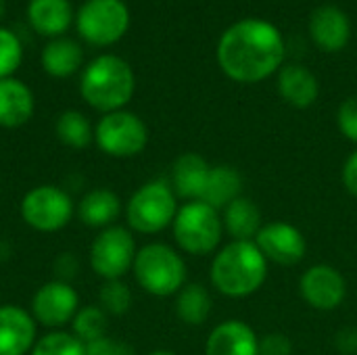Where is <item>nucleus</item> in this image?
Listing matches in <instances>:
<instances>
[{"label":"nucleus","instance_id":"21","mask_svg":"<svg viewBox=\"0 0 357 355\" xmlns=\"http://www.w3.org/2000/svg\"><path fill=\"white\" fill-rule=\"evenodd\" d=\"M278 90L284 103L295 109H307L316 103L320 94V84L316 75L301 65H287L278 75Z\"/></svg>","mask_w":357,"mask_h":355},{"label":"nucleus","instance_id":"15","mask_svg":"<svg viewBox=\"0 0 357 355\" xmlns=\"http://www.w3.org/2000/svg\"><path fill=\"white\" fill-rule=\"evenodd\" d=\"M36 345V322L33 318L17 308H0V355H25Z\"/></svg>","mask_w":357,"mask_h":355},{"label":"nucleus","instance_id":"16","mask_svg":"<svg viewBox=\"0 0 357 355\" xmlns=\"http://www.w3.org/2000/svg\"><path fill=\"white\" fill-rule=\"evenodd\" d=\"M205 355H259V337L247 322L226 320L207 337Z\"/></svg>","mask_w":357,"mask_h":355},{"label":"nucleus","instance_id":"38","mask_svg":"<svg viewBox=\"0 0 357 355\" xmlns=\"http://www.w3.org/2000/svg\"><path fill=\"white\" fill-rule=\"evenodd\" d=\"M6 15V2L4 0H0V21H2V17Z\"/></svg>","mask_w":357,"mask_h":355},{"label":"nucleus","instance_id":"32","mask_svg":"<svg viewBox=\"0 0 357 355\" xmlns=\"http://www.w3.org/2000/svg\"><path fill=\"white\" fill-rule=\"evenodd\" d=\"M86 355H136V352L123 341L102 337V339L86 345Z\"/></svg>","mask_w":357,"mask_h":355},{"label":"nucleus","instance_id":"10","mask_svg":"<svg viewBox=\"0 0 357 355\" xmlns=\"http://www.w3.org/2000/svg\"><path fill=\"white\" fill-rule=\"evenodd\" d=\"M136 253V243L130 230L121 226H109L92 243L90 266L100 278L119 280L128 270H132Z\"/></svg>","mask_w":357,"mask_h":355},{"label":"nucleus","instance_id":"34","mask_svg":"<svg viewBox=\"0 0 357 355\" xmlns=\"http://www.w3.org/2000/svg\"><path fill=\"white\" fill-rule=\"evenodd\" d=\"M341 176H343V184H345L347 192H349V195H354V197H357V151L347 157V161H345V165H343V174H341Z\"/></svg>","mask_w":357,"mask_h":355},{"label":"nucleus","instance_id":"25","mask_svg":"<svg viewBox=\"0 0 357 355\" xmlns=\"http://www.w3.org/2000/svg\"><path fill=\"white\" fill-rule=\"evenodd\" d=\"M176 314L188 326H201L211 314V295L199 282H188L176 299Z\"/></svg>","mask_w":357,"mask_h":355},{"label":"nucleus","instance_id":"30","mask_svg":"<svg viewBox=\"0 0 357 355\" xmlns=\"http://www.w3.org/2000/svg\"><path fill=\"white\" fill-rule=\"evenodd\" d=\"M98 299H100V308L113 316H121L132 308V293L128 285L121 280H107L100 287Z\"/></svg>","mask_w":357,"mask_h":355},{"label":"nucleus","instance_id":"18","mask_svg":"<svg viewBox=\"0 0 357 355\" xmlns=\"http://www.w3.org/2000/svg\"><path fill=\"white\" fill-rule=\"evenodd\" d=\"M211 165L199 153H184L172 165V190L176 197L188 201H199L207 182Z\"/></svg>","mask_w":357,"mask_h":355},{"label":"nucleus","instance_id":"22","mask_svg":"<svg viewBox=\"0 0 357 355\" xmlns=\"http://www.w3.org/2000/svg\"><path fill=\"white\" fill-rule=\"evenodd\" d=\"M243 197V176L232 165H211L203 195L199 201L218 209L220 213L234 201Z\"/></svg>","mask_w":357,"mask_h":355},{"label":"nucleus","instance_id":"24","mask_svg":"<svg viewBox=\"0 0 357 355\" xmlns=\"http://www.w3.org/2000/svg\"><path fill=\"white\" fill-rule=\"evenodd\" d=\"M121 211L119 197L109 188H96L88 192L79 203V220L90 228H109Z\"/></svg>","mask_w":357,"mask_h":355},{"label":"nucleus","instance_id":"37","mask_svg":"<svg viewBox=\"0 0 357 355\" xmlns=\"http://www.w3.org/2000/svg\"><path fill=\"white\" fill-rule=\"evenodd\" d=\"M149 355H176L174 352H167V349H157V352H151Z\"/></svg>","mask_w":357,"mask_h":355},{"label":"nucleus","instance_id":"27","mask_svg":"<svg viewBox=\"0 0 357 355\" xmlns=\"http://www.w3.org/2000/svg\"><path fill=\"white\" fill-rule=\"evenodd\" d=\"M71 322H73V335L84 345L107 337V326H109L107 312L98 305H88V308L77 310Z\"/></svg>","mask_w":357,"mask_h":355},{"label":"nucleus","instance_id":"28","mask_svg":"<svg viewBox=\"0 0 357 355\" xmlns=\"http://www.w3.org/2000/svg\"><path fill=\"white\" fill-rule=\"evenodd\" d=\"M31 355H86V345L75 335L50 333L33 345Z\"/></svg>","mask_w":357,"mask_h":355},{"label":"nucleus","instance_id":"20","mask_svg":"<svg viewBox=\"0 0 357 355\" xmlns=\"http://www.w3.org/2000/svg\"><path fill=\"white\" fill-rule=\"evenodd\" d=\"M33 94L17 77L0 80V128H21L33 115Z\"/></svg>","mask_w":357,"mask_h":355},{"label":"nucleus","instance_id":"4","mask_svg":"<svg viewBox=\"0 0 357 355\" xmlns=\"http://www.w3.org/2000/svg\"><path fill=\"white\" fill-rule=\"evenodd\" d=\"M136 282L155 297H169L180 293L186 285V264L182 255L163 243L144 245L134 259Z\"/></svg>","mask_w":357,"mask_h":355},{"label":"nucleus","instance_id":"7","mask_svg":"<svg viewBox=\"0 0 357 355\" xmlns=\"http://www.w3.org/2000/svg\"><path fill=\"white\" fill-rule=\"evenodd\" d=\"M178 197L163 180L142 184L128 201L126 218L132 230L140 234H157L174 224L178 213Z\"/></svg>","mask_w":357,"mask_h":355},{"label":"nucleus","instance_id":"13","mask_svg":"<svg viewBox=\"0 0 357 355\" xmlns=\"http://www.w3.org/2000/svg\"><path fill=\"white\" fill-rule=\"evenodd\" d=\"M77 303V293L69 287V282L54 280L38 289L31 301V314L42 326L59 328L75 318Z\"/></svg>","mask_w":357,"mask_h":355},{"label":"nucleus","instance_id":"12","mask_svg":"<svg viewBox=\"0 0 357 355\" xmlns=\"http://www.w3.org/2000/svg\"><path fill=\"white\" fill-rule=\"evenodd\" d=\"M255 245L259 247L268 264L278 266H297L307 253V241L303 232L289 222L264 224L255 239Z\"/></svg>","mask_w":357,"mask_h":355},{"label":"nucleus","instance_id":"29","mask_svg":"<svg viewBox=\"0 0 357 355\" xmlns=\"http://www.w3.org/2000/svg\"><path fill=\"white\" fill-rule=\"evenodd\" d=\"M21 61H23V44L19 36L8 27H0V80L13 77L15 71L21 67Z\"/></svg>","mask_w":357,"mask_h":355},{"label":"nucleus","instance_id":"36","mask_svg":"<svg viewBox=\"0 0 357 355\" xmlns=\"http://www.w3.org/2000/svg\"><path fill=\"white\" fill-rule=\"evenodd\" d=\"M54 270H56V276L63 282H67L75 274V259L71 255H61L59 262H56V266H54Z\"/></svg>","mask_w":357,"mask_h":355},{"label":"nucleus","instance_id":"8","mask_svg":"<svg viewBox=\"0 0 357 355\" xmlns=\"http://www.w3.org/2000/svg\"><path fill=\"white\" fill-rule=\"evenodd\" d=\"M94 140L105 155L126 159L144 151L149 142V130L136 113L121 109L100 117L94 128Z\"/></svg>","mask_w":357,"mask_h":355},{"label":"nucleus","instance_id":"31","mask_svg":"<svg viewBox=\"0 0 357 355\" xmlns=\"http://www.w3.org/2000/svg\"><path fill=\"white\" fill-rule=\"evenodd\" d=\"M337 126L345 138L357 142V96L347 98L337 111Z\"/></svg>","mask_w":357,"mask_h":355},{"label":"nucleus","instance_id":"11","mask_svg":"<svg viewBox=\"0 0 357 355\" xmlns=\"http://www.w3.org/2000/svg\"><path fill=\"white\" fill-rule=\"evenodd\" d=\"M299 293L310 308L333 312L341 308L347 297V280L335 266L316 264L301 274Z\"/></svg>","mask_w":357,"mask_h":355},{"label":"nucleus","instance_id":"2","mask_svg":"<svg viewBox=\"0 0 357 355\" xmlns=\"http://www.w3.org/2000/svg\"><path fill=\"white\" fill-rule=\"evenodd\" d=\"M268 266L255 241H230L215 251L209 272L211 285L230 299H243L264 287Z\"/></svg>","mask_w":357,"mask_h":355},{"label":"nucleus","instance_id":"5","mask_svg":"<svg viewBox=\"0 0 357 355\" xmlns=\"http://www.w3.org/2000/svg\"><path fill=\"white\" fill-rule=\"evenodd\" d=\"M172 228L178 247L195 257L215 253L224 236L222 213L203 201L184 203L178 209Z\"/></svg>","mask_w":357,"mask_h":355},{"label":"nucleus","instance_id":"17","mask_svg":"<svg viewBox=\"0 0 357 355\" xmlns=\"http://www.w3.org/2000/svg\"><path fill=\"white\" fill-rule=\"evenodd\" d=\"M25 13L29 27L50 40L65 36L75 21V8L69 0H29Z\"/></svg>","mask_w":357,"mask_h":355},{"label":"nucleus","instance_id":"14","mask_svg":"<svg viewBox=\"0 0 357 355\" xmlns=\"http://www.w3.org/2000/svg\"><path fill=\"white\" fill-rule=\"evenodd\" d=\"M310 33L320 50L337 52L349 44L351 23L339 6L322 4L310 17Z\"/></svg>","mask_w":357,"mask_h":355},{"label":"nucleus","instance_id":"6","mask_svg":"<svg viewBox=\"0 0 357 355\" xmlns=\"http://www.w3.org/2000/svg\"><path fill=\"white\" fill-rule=\"evenodd\" d=\"M77 36L96 48L119 42L130 27V8L123 0H84L73 21Z\"/></svg>","mask_w":357,"mask_h":355},{"label":"nucleus","instance_id":"9","mask_svg":"<svg viewBox=\"0 0 357 355\" xmlns=\"http://www.w3.org/2000/svg\"><path fill=\"white\" fill-rule=\"evenodd\" d=\"M73 216L71 197L59 186H36L21 201V218L38 232H56Z\"/></svg>","mask_w":357,"mask_h":355},{"label":"nucleus","instance_id":"35","mask_svg":"<svg viewBox=\"0 0 357 355\" xmlns=\"http://www.w3.org/2000/svg\"><path fill=\"white\" fill-rule=\"evenodd\" d=\"M337 347L345 355L357 354V331L356 328H345L337 335Z\"/></svg>","mask_w":357,"mask_h":355},{"label":"nucleus","instance_id":"1","mask_svg":"<svg viewBox=\"0 0 357 355\" xmlns=\"http://www.w3.org/2000/svg\"><path fill=\"white\" fill-rule=\"evenodd\" d=\"M282 61V33L274 23L264 19H243L230 25L218 42L220 69L241 84L264 82Z\"/></svg>","mask_w":357,"mask_h":355},{"label":"nucleus","instance_id":"19","mask_svg":"<svg viewBox=\"0 0 357 355\" xmlns=\"http://www.w3.org/2000/svg\"><path fill=\"white\" fill-rule=\"evenodd\" d=\"M42 69L56 80H65L75 75L84 65V48L77 40L59 36L48 40L40 54Z\"/></svg>","mask_w":357,"mask_h":355},{"label":"nucleus","instance_id":"23","mask_svg":"<svg viewBox=\"0 0 357 355\" xmlns=\"http://www.w3.org/2000/svg\"><path fill=\"white\" fill-rule=\"evenodd\" d=\"M224 230L230 234L232 241H255L261 230V211L257 203L249 197L234 199L222 211Z\"/></svg>","mask_w":357,"mask_h":355},{"label":"nucleus","instance_id":"26","mask_svg":"<svg viewBox=\"0 0 357 355\" xmlns=\"http://www.w3.org/2000/svg\"><path fill=\"white\" fill-rule=\"evenodd\" d=\"M54 132H56L59 140L71 149H84L94 140V130H92L88 117L73 109L59 115Z\"/></svg>","mask_w":357,"mask_h":355},{"label":"nucleus","instance_id":"3","mask_svg":"<svg viewBox=\"0 0 357 355\" xmlns=\"http://www.w3.org/2000/svg\"><path fill=\"white\" fill-rule=\"evenodd\" d=\"M136 77L128 61L117 54H100L92 59L79 77L82 98L96 111H121L134 96Z\"/></svg>","mask_w":357,"mask_h":355},{"label":"nucleus","instance_id":"33","mask_svg":"<svg viewBox=\"0 0 357 355\" xmlns=\"http://www.w3.org/2000/svg\"><path fill=\"white\" fill-rule=\"evenodd\" d=\"M293 343L282 333H270L259 339V355H291Z\"/></svg>","mask_w":357,"mask_h":355}]
</instances>
